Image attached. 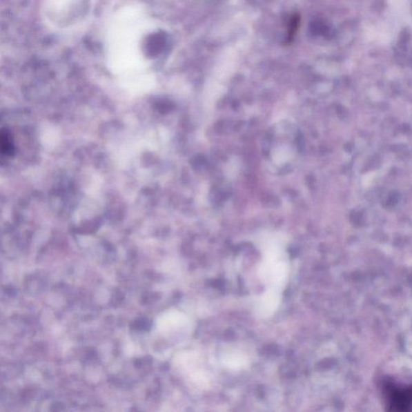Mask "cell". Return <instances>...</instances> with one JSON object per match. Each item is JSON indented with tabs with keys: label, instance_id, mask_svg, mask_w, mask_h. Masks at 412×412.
Segmentation results:
<instances>
[{
	"label": "cell",
	"instance_id": "obj_1",
	"mask_svg": "<svg viewBox=\"0 0 412 412\" xmlns=\"http://www.w3.org/2000/svg\"><path fill=\"white\" fill-rule=\"evenodd\" d=\"M384 395L387 411L406 412L412 411V385L402 386L395 382H386Z\"/></svg>",
	"mask_w": 412,
	"mask_h": 412
},
{
	"label": "cell",
	"instance_id": "obj_2",
	"mask_svg": "<svg viewBox=\"0 0 412 412\" xmlns=\"http://www.w3.org/2000/svg\"><path fill=\"white\" fill-rule=\"evenodd\" d=\"M1 151L6 156H12L14 151V144L11 135L8 130H2L1 133Z\"/></svg>",
	"mask_w": 412,
	"mask_h": 412
}]
</instances>
